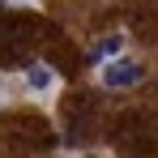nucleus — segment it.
Segmentation results:
<instances>
[{"label":"nucleus","instance_id":"1","mask_svg":"<svg viewBox=\"0 0 158 158\" xmlns=\"http://www.w3.org/2000/svg\"><path fill=\"white\" fill-rule=\"evenodd\" d=\"M141 81V64L137 60H124V56H111L103 64V85L107 90H132Z\"/></svg>","mask_w":158,"mask_h":158},{"label":"nucleus","instance_id":"2","mask_svg":"<svg viewBox=\"0 0 158 158\" xmlns=\"http://www.w3.org/2000/svg\"><path fill=\"white\" fill-rule=\"evenodd\" d=\"M26 85L34 94H47V90H56V73L47 64H26Z\"/></svg>","mask_w":158,"mask_h":158},{"label":"nucleus","instance_id":"3","mask_svg":"<svg viewBox=\"0 0 158 158\" xmlns=\"http://www.w3.org/2000/svg\"><path fill=\"white\" fill-rule=\"evenodd\" d=\"M124 43H128L124 34H103V39L90 47V60H111V56H120V52H124Z\"/></svg>","mask_w":158,"mask_h":158},{"label":"nucleus","instance_id":"4","mask_svg":"<svg viewBox=\"0 0 158 158\" xmlns=\"http://www.w3.org/2000/svg\"><path fill=\"white\" fill-rule=\"evenodd\" d=\"M13 4H30V0H13Z\"/></svg>","mask_w":158,"mask_h":158},{"label":"nucleus","instance_id":"5","mask_svg":"<svg viewBox=\"0 0 158 158\" xmlns=\"http://www.w3.org/2000/svg\"><path fill=\"white\" fill-rule=\"evenodd\" d=\"M85 158H98V154H85Z\"/></svg>","mask_w":158,"mask_h":158}]
</instances>
